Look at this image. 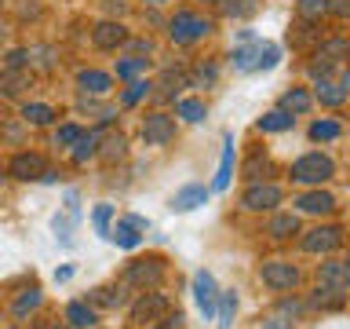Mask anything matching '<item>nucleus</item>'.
I'll list each match as a JSON object with an SVG mask.
<instances>
[{
	"label": "nucleus",
	"mask_w": 350,
	"mask_h": 329,
	"mask_svg": "<svg viewBox=\"0 0 350 329\" xmlns=\"http://www.w3.org/2000/svg\"><path fill=\"white\" fill-rule=\"evenodd\" d=\"M26 66V51H11L8 55V70H22Z\"/></svg>",
	"instance_id": "de8ad7c7"
},
{
	"label": "nucleus",
	"mask_w": 350,
	"mask_h": 329,
	"mask_svg": "<svg viewBox=\"0 0 350 329\" xmlns=\"http://www.w3.org/2000/svg\"><path fill=\"white\" fill-rule=\"evenodd\" d=\"M150 88H153L150 81H131V84H128V92L120 95V103H124V106H135L139 99H146V95H150Z\"/></svg>",
	"instance_id": "e433bc0d"
},
{
	"label": "nucleus",
	"mask_w": 350,
	"mask_h": 329,
	"mask_svg": "<svg viewBox=\"0 0 350 329\" xmlns=\"http://www.w3.org/2000/svg\"><path fill=\"white\" fill-rule=\"evenodd\" d=\"M40 300H44V293L37 289V285H33V289H26V293H22L18 300H15V307H11V315H15L18 322H22V318H26L29 311H37V307H40Z\"/></svg>",
	"instance_id": "cd10ccee"
},
{
	"label": "nucleus",
	"mask_w": 350,
	"mask_h": 329,
	"mask_svg": "<svg viewBox=\"0 0 350 329\" xmlns=\"http://www.w3.org/2000/svg\"><path fill=\"white\" fill-rule=\"evenodd\" d=\"M168 296H164V293H146V289H142V296H139V300L135 304H131V322H142V326H150V322H157V318H164V315H168Z\"/></svg>",
	"instance_id": "39448f33"
},
{
	"label": "nucleus",
	"mask_w": 350,
	"mask_h": 329,
	"mask_svg": "<svg viewBox=\"0 0 350 329\" xmlns=\"http://www.w3.org/2000/svg\"><path fill=\"white\" fill-rule=\"evenodd\" d=\"M44 158L40 154H33V150H22V154H15V158L8 161V175L11 180H22V183H29V180H40L44 175Z\"/></svg>",
	"instance_id": "1a4fd4ad"
},
{
	"label": "nucleus",
	"mask_w": 350,
	"mask_h": 329,
	"mask_svg": "<svg viewBox=\"0 0 350 329\" xmlns=\"http://www.w3.org/2000/svg\"><path fill=\"white\" fill-rule=\"evenodd\" d=\"M81 125H59L55 128V147H73L77 139H81Z\"/></svg>",
	"instance_id": "4c0bfd02"
},
{
	"label": "nucleus",
	"mask_w": 350,
	"mask_h": 329,
	"mask_svg": "<svg viewBox=\"0 0 350 329\" xmlns=\"http://www.w3.org/2000/svg\"><path fill=\"white\" fill-rule=\"evenodd\" d=\"M193 300H197V311H201L204 318H215L219 289H215L212 271H197V274H193Z\"/></svg>",
	"instance_id": "9d476101"
},
{
	"label": "nucleus",
	"mask_w": 350,
	"mask_h": 329,
	"mask_svg": "<svg viewBox=\"0 0 350 329\" xmlns=\"http://www.w3.org/2000/svg\"><path fill=\"white\" fill-rule=\"evenodd\" d=\"M146 4H164V0H146Z\"/></svg>",
	"instance_id": "5fc2aeb1"
},
{
	"label": "nucleus",
	"mask_w": 350,
	"mask_h": 329,
	"mask_svg": "<svg viewBox=\"0 0 350 329\" xmlns=\"http://www.w3.org/2000/svg\"><path fill=\"white\" fill-rule=\"evenodd\" d=\"M234 315H237V293H234V289L219 293V300H215V318H219V329H230V326H234Z\"/></svg>",
	"instance_id": "412c9836"
},
{
	"label": "nucleus",
	"mask_w": 350,
	"mask_h": 329,
	"mask_svg": "<svg viewBox=\"0 0 350 329\" xmlns=\"http://www.w3.org/2000/svg\"><path fill=\"white\" fill-rule=\"evenodd\" d=\"M124 40H128V29L120 26V22H98V26L92 29V44H95V48H103V51H113Z\"/></svg>",
	"instance_id": "4468645a"
},
{
	"label": "nucleus",
	"mask_w": 350,
	"mask_h": 329,
	"mask_svg": "<svg viewBox=\"0 0 350 329\" xmlns=\"http://www.w3.org/2000/svg\"><path fill=\"white\" fill-rule=\"evenodd\" d=\"M77 84H81V92H88V95H106L109 88H113V77L103 73V70H81L77 73Z\"/></svg>",
	"instance_id": "f3484780"
},
{
	"label": "nucleus",
	"mask_w": 350,
	"mask_h": 329,
	"mask_svg": "<svg viewBox=\"0 0 350 329\" xmlns=\"http://www.w3.org/2000/svg\"><path fill=\"white\" fill-rule=\"evenodd\" d=\"M295 205H299V212H310V216H332L336 212V197L328 191H310V194H299L295 197Z\"/></svg>",
	"instance_id": "ddd939ff"
},
{
	"label": "nucleus",
	"mask_w": 350,
	"mask_h": 329,
	"mask_svg": "<svg viewBox=\"0 0 350 329\" xmlns=\"http://www.w3.org/2000/svg\"><path fill=\"white\" fill-rule=\"evenodd\" d=\"M314 59L325 62V66H336V62L350 59V40H347V37H328V40H321V44L314 48Z\"/></svg>",
	"instance_id": "2eb2a0df"
},
{
	"label": "nucleus",
	"mask_w": 350,
	"mask_h": 329,
	"mask_svg": "<svg viewBox=\"0 0 350 329\" xmlns=\"http://www.w3.org/2000/svg\"><path fill=\"white\" fill-rule=\"evenodd\" d=\"M267 234L270 238H292V234H299V216H295V212H278V216L270 219Z\"/></svg>",
	"instance_id": "aec40b11"
},
{
	"label": "nucleus",
	"mask_w": 350,
	"mask_h": 329,
	"mask_svg": "<svg viewBox=\"0 0 350 329\" xmlns=\"http://www.w3.org/2000/svg\"><path fill=\"white\" fill-rule=\"evenodd\" d=\"M310 106H314V99H310V92H303V88H292V92L281 95V110H288L292 117L295 114H306Z\"/></svg>",
	"instance_id": "b1692460"
},
{
	"label": "nucleus",
	"mask_w": 350,
	"mask_h": 329,
	"mask_svg": "<svg viewBox=\"0 0 350 329\" xmlns=\"http://www.w3.org/2000/svg\"><path fill=\"white\" fill-rule=\"evenodd\" d=\"M215 81V66H201L197 70V84H212Z\"/></svg>",
	"instance_id": "09e8293b"
},
{
	"label": "nucleus",
	"mask_w": 350,
	"mask_h": 329,
	"mask_svg": "<svg viewBox=\"0 0 350 329\" xmlns=\"http://www.w3.org/2000/svg\"><path fill=\"white\" fill-rule=\"evenodd\" d=\"M208 194H212V186H204V183H186L183 191H175L172 194V212H193V208H201L208 202Z\"/></svg>",
	"instance_id": "f8f14e48"
},
{
	"label": "nucleus",
	"mask_w": 350,
	"mask_h": 329,
	"mask_svg": "<svg viewBox=\"0 0 350 329\" xmlns=\"http://www.w3.org/2000/svg\"><path fill=\"white\" fill-rule=\"evenodd\" d=\"M259 278H262V285H270L273 293H284V289H295V285H299V271H295L288 260H267L259 267Z\"/></svg>",
	"instance_id": "20e7f679"
},
{
	"label": "nucleus",
	"mask_w": 350,
	"mask_h": 329,
	"mask_svg": "<svg viewBox=\"0 0 350 329\" xmlns=\"http://www.w3.org/2000/svg\"><path fill=\"white\" fill-rule=\"evenodd\" d=\"M128 223H131V227H139V230H146V227H150L142 216H128Z\"/></svg>",
	"instance_id": "603ef678"
},
{
	"label": "nucleus",
	"mask_w": 350,
	"mask_h": 329,
	"mask_svg": "<svg viewBox=\"0 0 350 329\" xmlns=\"http://www.w3.org/2000/svg\"><path fill=\"white\" fill-rule=\"evenodd\" d=\"M22 88H29V73L26 70H4L0 73V92L4 95H22Z\"/></svg>",
	"instance_id": "a878e982"
},
{
	"label": "nucleus",
	"mask_w": 350,
	"mask_h": 329,
	"mask_svg": "<svg viewBox=\"0 0 350 329\" xmlns=\"http://www.w3.org/2000/svg\"><path fill=\"white\" fill-rule=\"evenodd\" d=\"M113 245H120V249H139L142 245V230L139 227H131L128 219H120L117 227H109V234H106Z\"/></svg>",
	"instance_id": "6ab92c4d"
},
{
	"label": "nucleus",
	"mask_w": 350,
	"mask_h": 329,
	"mask_svg": "<svg viewBox=\"0 0 350 329\" xmlns=\"http://www.w3.org/2000/svg\"><path fill=\"white\" fill-rule=\"evenodd\" d=\"M164 274H168V267H164L161 256L131 260L124 267V274H120V285H128V289H157L164 282Z\"/></svg>",
	"instance_id": "f03ea898"
},
{
	"label": "nucleus",
	"mask_w": 350,
	"mask_h": 329,
	"mask_svg": "<svg viewBox=\"0 0 350 329\" xmlns=\"http://www.w3.org/2000/svg\"><path fill=\"white\" fill-rule=\"evenodd\" d=\"M146 66H150V59H142V55H131V59L117 62V77H120V81H131V77L146 73Z\"/></svg>",
	"instance_id": "72a5a7b5"
},
{
	"label": "nucleus",
	"mask_w": 350,
	"mask_h": 329,
	"mask_svg": "<svg viewBox=\"0 0 350 329\" xmlns=\"http://www.w3.org/2000/svg\"><path fill=\"white\" fill-rule=\"evenodd\" d=\"M278 307H281V315H292V318L303 315V304H299V300H281Z\"/></svg>",
	"instance_id": "a18cd8bd"
},
{
	"label": "nucleus",
	"mask_w": 350,
	"mask_h": 329,
	"mask_svg": "<svg viewBox=\"0 0 350 329\" xmlns=\"http://www.w3.org/2000/svg\"><path fill=\"white\" fill-rule=\"evenodd\" d=\"M73 278V267H59L55 271V282H70Z\"/></svg>",
	"instance_id": "3c124183"
},
{
	"label": "nucleus",
	"mask_w": 350,
	"mask_h": 329,
	"mask_svg": "<svg viewBox=\"0 0 350 329\" xmlns=\"http://www.w3.org/2000/svg\"><path fill=\"white\" fill-rule=\"evenodd\" d=\"M256 55H259V40H248V44H241V48L230 55V62H234L237 73H252V66H256Z\"/></svg>",
	"instance_id": "5701e85b"
},
{
	"label": "nucleus",
	"mask_w": 350,
	"mask_h": 329,
	"mask_svg": "<svg viewBox=\"0 0 350 329\" xmlns=\"http://www.w3.org/2000/svg\"><path fill=\"white\" fill-rule=\"evenodd\" d=\"M303 252H336L339 245H343V230L339 227H314L303 234Z\"/></svg>",
	"instance_id": "9b49d317"
},
{
	"label": "nucleus",
	"mask_w": 350,
	"mask_h": 329,
	"mask_svg": "<svg viewBox=\"0 0 350 329\" xmlns=\"http://www.w3.org/2000/svg\"><path fill=\"white\" fill-rule=\"evenodd\" d=\"M278 59H281V48L278 44H267V40H259V55H256V66H252V73H262V70H273L278 66Z\"/></svg>",
	"instance_id": "7c9ffc66"
},
{
	"label": "nucleus",
	"mask_w": 350,
	"mask_h": 329,
	"mask_svg": "<svg viewBox=\"0 0 350 329\" xmlns=\"http://www.w3.org/2000/svg\"><path fill=\"white\" fill-rule=\"evenodd\" d=\"M281 186L278 183H252L248 191H245V197H241V205L245 208H252V212H267V208H278L281 205Z\"/></svg>",
	"instance_id": "423d86ee"
},
{
	"label": "nucleus",
	"mask_w": 350,
	"mask_h": 329,
	"mask_svg": "<svg viewBox=\"0 0 350 329\" xmlns=\"http://www.w3.org/2000/svg\"><path fill=\"white\" fill-rule=\"evenodd\" d=\"M124 44H128V48L135 51V55H142V59H146V55L153 51V44H150V40H124Z\"/></svg>",
	"instance_id": "49530a36"
},
{
	"label": "nucleus",
	"mask_w": 350,
	"mask_h": 329,
	"mask_svg": "<svg viewBox=\"0 0 350 329\" xmlns=\"http://www.w3.org/2000/svg\"><path fill=\"white\" fill-rule=\"evenodd\" d=\"M175 114H179L183 121H190V125H197V121H204V117H208V106L201 103V99H179Z\"/></svg>",
	"instance_id": "c85d7f7f"
},
{
	"label": "nucleus",
	"mask_w": 350,
	"mask_h": 329,
	"mask_svg": "<svg viewBox=\"0 0 350 329\" xmlns=\"http://www.w3.org/2000/svg\"><path fill=\"white\" fill-rule=\"evenodd\" d=\"M314 95H317V103H325V106H343L347 103V92L339 84H332V81H317Z\"/></svg>",
	"instance_id": "bb28decb"
},
{
	"label": "nucleus",
	"mask_w": 350,
	"mask_h": 329,
	"mask_svg": "<svg viewBox=\"0 0 350 329\" xmlns=\"http://www.w3.org/2000/svg\"><path fill=\"white\" fill-rule=\"evenodd\" d=\"M262 329H292V322L281 315H270V318H262Z\"/></svg>",
	"instance_id": "c03bdc74"
},
{
	"label": "nucleus",
	"mask_w": 350,
	"mask_h": 329,
	"mask_svg": "<svg viewBox=\"0 0 350 329\" xmlns=\"http://www.w3.org/2000/svg\"><path fill=\"white\" fill-rule=\"evenodd\" d=\"M98 143H103V139H98V132H95V128H92V132H81V139H77V143H73V150H70V154H73V161H77V164H84L88 158H95V154H98Z\"/></svg>",
	"instance_id": "4be33fe9"
},
{
	"label": "nucleus",
	"mask_w": 350,
	"mask_h": 329,
	"mask_svg": "<svg viewBox=\"0 0 350 329\" xmlns=\"http://www.w3.org/2000/svg\"><path fill=\"white\" fill-rule=\"evenodd\" d=\"M321 15H325V0H299V19L314 22V19H321Z\"/></svg>",
	"instance_id": "58836bf2"
},
{
	"label": "nucleus",
	"mask_w": 350,
	"mask_h": 329,
	"mask_svg": "<svg viewBox=\"0 0 350 329\" xmlns=\"http://www.w3.org/2000/svg\"><path fill=\"white\" fill-rule=\"evenodd\" d=\"M339 132H343V128H339L336 121L321 117V121H314V125H310V139L314 143H332V139H339Z\"/></svg>",
	"instance_id": "2f4dec72"
},
{
	"label": "nucleus",
	"mask_w": 350,
	"mask_h": 329,
	"mask_svg": "<svg viewBox=\"0 0 350 329\" xmlns=\"http://www.w3.org/2000/svg\"><path fill=\"white\" fill-rule=\"evenodd\" d=\"M66 322H70V329H92L95 326V307L88 300L66 304Z\"/></svg>",
	"instance_id": "a211bd4d"
},
{
	"label": "nucleus",
	"mask_w": 350,
	"mask_h": 329,
	"mask_svg": "<svg viewBox=\"0 0 350 329\" xmlns=\"http://www.w3.org/2000/svg\"><path fill=\"white\" fill-rule=\"evenodd\" d=\"M325 15L347 19V15H350V0H325Z\"/></svg>",
	"instance_id": "79ce46f5"
},
{
	"label": "nucleus",
	"mask_w": 350,
	"mask_h": 329,
	"mask_svg": "<svg viewBox=\"0 0 350 329\" xmlns=\"http://www.w3.org/2000/svg\"><path fill=\"white\" fill-rule=\"evenodd\" d=\"M292 183H306V186H321L325 180H332L336 175V164L328 154L321 150H310V154H303V158H295L292 161Z\"/></svg>",
	"instance_id": "f257e3e1"
},
{
	"label": "nucleus",
	"mask_w": 350,
	"mask_h": 329,
	"mask_svg": "<svg viewBox=\"0 0 350 329\" xmlns=\"http://www.w3.org/2000/svg\"><path fill=\"white\" fill-rule=\"evenodd\" d=\"M22 121H26V125H51L55 110L44 106V103H26V106H22Z\"/></svg>",
	"instance_id": "c756f323"
},
{
	"label": "nucleus",
	"mask_w": 350,
	"mask_h": 329,
	"mask_svg": "<svg viewBox=\"0 0 350 329\" xmlns=\"http://www.w3.org/2000/svg\"><path fill=\"white\" fill-rule=\"evenodd\" d=\"M219 4H223V15L230 19H248V15H256L259 0H219Z\"/></svg>",
	"instance_id": "473e14b6"
},
{
	"label": "nucleus",
	"mask_w": 350,
	"mask_h": 329,
	"mask_svg": "<svg viewBox=\"0 0 350 329\" xmlns=\"http://www.w3.org/2000/svg\"><path fill=\"white\" fill-rule=\"evenodd\" d=\"M230 175H234V136H223V158H219V172H215V180H212V191L215 194H223L226 186H230Z\"/></svg>",
	"instance_id": "dca6fc26"
},
{
	"label": "nucleus",
	"mask_w": 350,
	"mask_h": 329,
	"mask_svg": "<svg viewBox=\"0 0 350 329\" xmlns=\"http://www.w3.org/2000/svg\"><path fill=\"white\" fill-rule=\"evenodd\" d=\"M295 125V117L288 110H270L267 117H259V132H288Z\"/></svg>",
	"instance_id": "393cba45"
},
{
	"label": "nucleus",
	"mask_w": 350,
	"mask_h": 329,
	"mask_svg": "<svg viewBox=\"0 0 350 329\" xmlns=\"http://www.w3.org/2000/svg\"><path fill=\"white\" fill-rule=\"evenodd\" d=\"M317 285L332 293H347L350 289V260H325L317 267Z\"/></svg>",
	"instance_id": "6e6552de"
},
{
	"label": "nucleus",
	"mask_w": 350,
	"mask_h": 329,
	"mask_svg": "<svg viewBox=\"0 0 350 329\" xmlns=\"http://www.w3.org/2000/svg\"><path fill=\"white\" fill-rule=\"evenodd\" d=\"M124 147H128V143L117 136V139H109V143H106V150H98V154H103L106 161H113V158H124Z\"/></svg>",
	"instance_id": "a19ab883"
},
{
	"label": "nucleus",
	"mask_w": 350,
	"mask_h": 329,
	"mask_svg": "<svg viewBox=\"0 0 350 329\" xmlns=\"http://www.w3.org/2000/svg\"><path fill=\"white\" fill-rule=\"evenodd\" d=\"M109 219H113V205H95V212H92V227H95V234H109Z\"/></svg>",
	"instance_id": "f704fd0d"
},
{
	"label": "nucleus",
	"mask_w": 350,
	"mask_h": 329,
	"mask_svg": "<svg viewBox=\"0 0 350 329\" xmlns=\"http://www.w3.org/2000/svg\"><path fill=\"white\" fill-rule=\"evenodd\" d=\"M339 88H343V92H347V95H350V70H347V73H343V84H339Z\"/></svg>",
	"instance_id": "864d4df0"
},
{
	"label": "nucleus",
	"mask_w": 350,
	"mask_h": 329,
	"mask_svg": "<svg viewBox=\"0 0 350 329\" xmlns=\"http://www.w3.org/2000/svg\"><path fill=\"white\" fill-rule=\"evenodd\" d=\"M267 164H270V161H267V158H262V154H256V158H252V161H248V169H245V175H248V180H252V183H256V180H259V169H262V172H267Z\"/></svg>",
	"instance_id": "37998d69"
},
{
	"label": "nucleus",
	"mask_w": 350,
	"mask_h": 329,
	"mask_svg": "<svg viewBox=\"0 0 350 329\" xmlns=\"http://www.w3.org/2000/svg\"><path fill=\"white\" fill-rule=\"evenodd\" d=\"M183 326V315L179 311H175V315H168V318H164V329H179Z\"/></svg>",
	"instance_id": "8fccbe9b"
},
{
	"label": "nucleus",
	"mask_w": 350,
	"mask_h": 329,
	"mask_svg": "<svg viewBox=\"0 0 350 329\" xmlns=\"http://www.w3.org/2000/svg\"><path fill=\"white\" fill-rule=\"evenodd\" d=\"M310 304L314 307H328V311H332V307H343V293H332V289H325V285H317V293L310 296Z\"/></svg>",
	"instance_id": "c9c22d12"
},
{
	"label": "nucleus",
	"mask_w": 350,
	"mask_h": 329,
	"mask_svg": "<svg viewBox=\"0 0 350 329\" xmlns=\"http://www.w3.org/2000/svg\"><path fill=\"white\" fill-rule=\"evenodd\" d=\"M142 139L150 143V147H168L175 139V117L168 114H146L142 117Z\"/></svg>",
	"instance_id": "0eeeda50"
},
{
	"label": "nucleus",
	"mask_w": 350,
	"mask_h": 329,
	"mask_svg": "<svg viewBox=\"0 0 350 329\" xmlns=\"http://www.w3.org/2000/svg\"><path fill=\"white\" fill-rule=\"evenodd\" d=\"M183 84H186V73H172V70H168V73H164V81H161V92L172 99V95L183 88Z\"/></svg>",
	"instance_id": "ea45409f"
},
{
	"label": "nucleus",
	"mask_w": 350,
	"mask_h": 329,
	"mask_svg": "<svg viewBox=\"0 0 350 329\" xmlns=\"http://www.w3.org/2000/svg\"><path fill=\"white\" fill-rule=\"evenodd\" d=\"M212 33V19L197 15V11H179L172 22H168V37L175 44H193V40H204Z\"/></svg>",
	"instance_id": "7ed1b4c3"
}]
</instances>
